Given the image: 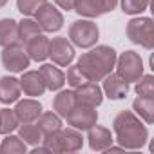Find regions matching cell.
<instances>
[{"instance_id":"cell-1","label":"cell","mask_w":154,"mask_h":154,"mask_svg":"<svg viewBox=\"0 0 154 154\" xmlns=\"http://www.w3.org/2000/svg\"><path fill=\"white\" fill-rule=\"evenodd\" d=\"M112 131H114L116 141L125 150H138L149 140L147 125L132 111L118 112L112 120Z\"/></svg>"},{"instance_id":"cell-2","label":"cell","mask_w":154,"mask_h":154,"mask_svg":"<svg viewBox=\"0 0 154 154\" xmlns=\"http://www.w3.org/2000/svg\"><path fill=\"white\" fill-rule=\"evenodd\" d=\"M116 51L111 45H96L94 49L84 53L76 65L82 71V74L87 78V82H102L109 72H112L116 63Z\"/></svg>"},{"instance_id":"cell-3","label":"cell","mask_w":154,"mask_h":154,"mask_svg":"<svg viewBox=\"0 0 154 154\" xmlns=\"http://www.w3.org/2000/svg\"><path fill=\"white\" fill-rule=\"evenodd\" d=\"M100 38V29L98 24L93 22L91 18H80L74 20L69 26V42L76 47L82 49H89L93 45H96Z\"/></svg>"},{"instance_id":"cell-4","label":"cell","mask_w":154,"mask_h":154,"mask_svg":"<svg viewBox=\"0 0 154 154\" xmlns=\"http://www.w3.org/2000/svg\"><path fill=\"white\" fill-rule=\"evenodd\" d=\"M125 33H127V38L143 47V49H152L154 47V24H152V18L149 17H138V18H131L127 22V27H125Z\"/></svg>"},{"instance_id":"cell-5","label":"cell","mask_w":154,"mask_h":154,"mask_svg":"<svg viewBox=\"0 0 154 154\" xmlns=\"http://www.w3.org/2000/svg\"><path fill=\"white\" fill-rule=\"evenodd\" d=\"M116 74L123 78L127 84L138 82L143 76V60L136 51H125L120 56H116Z\"/></svg>"},{"instance_id":"cell-6","label":"cell","mask_w":154,"mask_h":154,"mask_svg":"<svg viewBox=\"0 0 154 154\" xmlns=\"http://www.w3.org/2000/svg\"><path fill=\"white\" fill-rule=\"evenodd\" d=\"M65 120H67V125L76 131H89L93 125L98 123V111L96 107H91V105L76 103L74 109L65 116Z\"/></svg>"},{"instance_id":"cell-7","label":"cell","mask_w":154,"mask_h":154,"mask_svg":"<svg viewBox=\"0 0 154 154\" xmlns=\"http://www.w3.org/2000/svg\"><path fill=\"white\" fill-rule=\"evenodd\" d=\"M118 6V0H76L72 11L82 18H98L105 13H111Z\"/></svg>"},{"instance_id":"cell-8","label":"cell","mask_w":154,"mask_h":154,"mask_svg":"<svg viewBox=\"0 0 154 154\" xmlns=\"http://www.w3.org/2000/svg\"><path fill=\"white\" fill-rule=\"evenodd\" d=\"M0 58H2L4 69H8L11 72H24L29 67V63H31V58L26 53V47H22L18 44L4 47L2 56H0Z\"/></svg>"},{"instance_id":"cell-9","label":"cell","mask_w":154,"mask_h":154,"mask_svg":"<svg viewBox=\"0 0 154 154\" xmlns=\"http://www.w3.org/2000/svg\"><path fill=\"white\" fill-rule=\"evenodd\" d=\"M35 20L40 26L42 31L45 33H56L63 27V15L60 13V9L49 2H45L36 13H35Z\"/></svg>"},{"instance_id":"cell-10","label":"cell","mask_w":154,"mask_h":154,"mask_svg":"<svg viewBox=\"0 0 154 154\" xmlns=\"http://www.w3.org/2000/svg\"><path fill=\"white\" fill-rule=\"evenodd\" d=\"M49 58L54 65L67 67L74 60V45L65 36H56L49 40Z\"/></svg>"},{"instance_id":"cell-11","label":"cell","mask_w":154,"mask_h":154,"mask_svg":"<svg viewBox=\"0 0 154 154\" xmlns=\"http://www.w3.org/2000/svg\"><path fill=\"white\" fill-rule=\"evenodd\" d=\"M74 96L76 102L82 105H91V107H98L103 102V93L102 87L94 82H85L82 85H78L74 89Z\"/></svg>"},{"instance_id":"cell-12","label":"cell","mask_w":154,"mask_h":154,"mask_svg":"<svg viewBox=\"0 0 154 154\" xmlns=\"http://www.w3.org/2000/svg\"><path fill=\"white\" fill-rule=\"evenodd\" d=\"M102 82H103L102 93L109 100H123L129 94V84L123 78H120L116 72H109Z\"/></svg>"},{"instance_id":"cell-13","label":"cell","mask_w":154,"mask_h":154,"mask_svg":"<svg viewBox=\"0 0 154 154\" xmlns=\"http://www.w3.org/2000/svg\"><path fill=\"white\" fill-rule=\"evenodd\" d=\"M20 123H35L42 114V103L35 98L17 100V107L13 109Z\"/></svg>"},{"instance_id":"cell-14","label":"cell","mask_w":154,"mask_h":154,"mask_svg":"<svg viewBox=\"0 0 154 154\" xmlns=\"http://www.w3.org/2000/svg\"><path fill=\"white\" fill-rule=\"evenodd\" d=\"M58 147H60V152H78L84 147L82 132L72 127H67V129L62 127L58 131Z\"/></svg>"},{"instance_id":"cell-15","label":"cell","mask_w":154,"mask_h":154,"mask_svg":"<svg viewBox=\"0 0 154 154\" xmlns=\"http://www.w3.org/2000/svg\"><path fill=\"white\" fill-rule=\"evenodd\" d=\"M20 89L24 91L26 96L36 98L45 93V84L38 71H24L20 78Z\"/></svg>"},{"instance_id":"cell-16","label":"cell","mask_w":154,"mask_h":154,"mask_svg":"<svg viewBox=\"0 0 154 154\" xmlns=\"http://www.w3.org/2000/svg\"><path fill=\"white\" fill-rule=\"evenodd\" d=\"M87 141H89V147L96 152H103L107 150L111 145H112V134L109 129L102 127V125H93L89 131H87Z\"/></svg>"},{"instance_id":"cell-17","label":"cell","mask_w":154,"mask_h":154,"mask_svg":"<svg viewBox=\"0 0 154 154\" xmlns=\"http://www.w3.org/2000/svg\"><path fill=\"white\" fill-rule=\"evenodd\" d=\"M38 72L45 84V89L49 91H60L65 85V74L53 63H42Z\"/></svg>"},{"instance_id":"cell-18","label":"cell","mask_w":154,"mask_h":154,"mask_svg":"<svg viewBox=\"0 0 154 154\" xmlns=\"http://www.w3.org/2000/svg\"><path fill=\"white\" fill-rule=\"evenodd\" d=\"M20 80L15 76H2L0 78V102L4 105L15 103L20 98Z\"/></svg>"},{"instance_id":"cell-19","label":"cell","mask_w":154,"mask_h":154,"mask_svg":"<svg viewBox=\"0 0 154 154\" xmlns=\"http://www.w3.org/2000/svg\"><path fill=\"white\" fill-rule=\"evenodd\" d=\"M26 53L29 54L31 60L44 62L45 58H49V38L42 33L33 36L31 40L26 42Z\"/></svg>"},{"instance_id":"cell-20","label":"cell","mask_w":154,"mask_h":154,"mask_svg":"<svg viewBox=\"0 0 154 154\" xmlns=\"http://www.w3.org/2000/svg\"><path fill=\"white\" fill-rule=\"evenodd\" d=\"M78 103L76 102V96H74V91H69V89H60L58 94L53 98V111L60 116V118H65L72 109L74 105Z\"/></svg>"},{"instance_id":"cell-21","label":"cell","mask_w":154,"mask_h":154,"mask_svg":"<svg viewBox=\"0 0 154 154\" xmlns=\"http://www.w3.org/2000/svg\"><path fill=\"white\" fill-rule=\"evenodd\" d=\"M15 44H20L18 22L13 18H2L0 20V47H8Z\"/></svg>"},{"instance_id":"cell-22","label":"cell","mask_w":154,"mask_h":154,"mask_svg":"<svg viewBox=\"0 0 154 154\" xmlns=\"http://www.w3.org/2000/svg\"><path fill=\"white\" fill-rule=\"evenodd\" d=\"M132 112L145 122L147 125L154 123V98H147V96H138L132 102Z\"/></svg>"},{"instance_id":"cell-23","label":"cell","mask_w":154,"mask_h":154,"mask_svg":"<svg viewBox=\"0 0 154 154\" xmlns=\"http://www.w3.org/2000/svg\"><path fill=\"white\" fill-rule=\"evenodd\" d=\"M36 125L40 127V131L44 134H51V132H56V131L62 129V118L54 111L53 112H44L42 111V114L36 120Z\"/></svg>"},{"instance_id":"cell-24","label":"cell","mask_w":154,"mask_h":154,"mask_svg":"<svg viewBox=\"0 0 154 154\" xmlns=\"http://www.w3.org/2000/svg\"><path fill=\"white\" fill-rule=\"evenodd\" d=\"M18 136L22 138V141H24L26 145H38V143H42L44 132L40 131L38 125H33V123H20V125H18Z\"/></svg>"},{"instance_id":"cell-25","label":"cell","mask_w":154,"mask_h":154,"mask_svg":"<svg viewBox=\"0 0 154 154\" xmlns=\"http://www.w3.org/2000/svg\"><path fill=\"white\" fill-rule=\"evenodd\" d=\"M26 150L27 145L22 141L20 136H15L13 132L6 134V138L0 141V152L2 154H26Z\"/></svg>"},{"instance_id":"cell-26","label":"cell","mask_w":154,"mask_h":154,"mask_svg":"<svg viewBox=\"0 0 154 154\" xmlns=\"http://www.w3.org/2000/svg\"><path fill=\"white\" fill-rule=\"evenodd\" d=\"M20 125L17 114L13 109H0V132L2 134H11L17 131Z\"/></svg>"},{"instance_id":"cell-27","label":"cell","mask_w":154,"mask_h":154,"mask_svg":"<svg viewBox=\"0 0 154 154\" xmlns=\"http://www.w3.org/2000/svg\"><path fill=\"white\" fill-rule=\"evenodd\" d=\"M42 33V29H40V26L36 24V20H31V18H24V20H20L18 22V38H20V42H27V40H31L33 36H36V35H40Z\"/></svg>"},{"instance_id":"cell-28","label":"cell","mask_w":154,"mask_h":154,"mask_svg":"<svg viewBox=\"0 0 154 154\" xmlns=\"http://www.w3.org/2000/svg\"><path fill=\"white\" fill-rule=\"evenodd\" d=\"M134 91H136L138 96L154 98V76H152V74H143L141 78L136 82Z\"/></svg>"},{"instance_id":"cell-29","label":"cell","mask_w":154,"mask_h":154,"mask_svg":"<svg viewBox=\"0 0 154 154\" xmlns=\"http://www.w3.org/2000/svg\"><path fill=\"white\" fill-rule=\"evenodd\" d=\"M150 4V0H122V11L125 15H141Z\"/></svg>"},{"instance_id":"cell-30","label":"cell","mask_w":154,"mask_h":154,"mask_svg":"<svg viewBox=\"0 0 154 154\" xmlns=\"http://www.w3.org/2000/svg\"><path fill=\"white\" fill-rule=\"evenodd\" d=\"M47 2V0H17V8L26 17H35V13Z\"/></svg>"},{"instance_id":"cell-31","label":"cell","mask_w":154,"mask_h":154,"mask_svg":"<svg viewBox=\"0 0 154 154\" xmlns=\"http://www.w3.org/2000/svg\"><path fill=\"white\" fill-rule=\"evenodd\" d=\"M69 69H67V74H65V84H69L72 89H76L78 85H82V84H85L87 82V78L82 74V71L78 69V65H67Z\"/></svg>"},{"instance_id":"cell-32","label":"cell","mask_w":154,"mask_h":154,"mask_svg":"<svg viewBox=\"0 0 154 154\" xmlns=\"http://www.w3.org/2000/svg\"><path fill=\"white\" fill-rule=\"evenodd\" d=\"M74 2H76V0H54V4H56L60 9H65V11H72Z\"/></svg>"},{"instance_id":"cell-33","label":"cell","mask_w":154,"mask_h":154,"mask_svg":"<svg viewBox=\"0 0 154 154\" xmlns=\"http://www.w3.org/2000/svg\"><path fill=\"white\" fill-rule=\"evenodd\" d=\"M45 152H47V149H45L44 145H42V147H35V149H33V154H45Z\"/></svg>"},{"instance_id":"cell-34","label":"cell","mask_w":154,"mask_h":154,"mask_svg":"<svg viewBox=\"0 0 154 154\" xmlns=\"http://www.w3.org/2000/svg\"><path fill=\"white\" fill-rule=\"evenodd\" d=\"M8 2H9V0H0V9H2V8L8 4Z\"/></svg>"}]
</instances>
